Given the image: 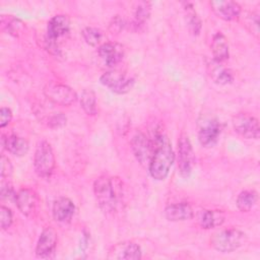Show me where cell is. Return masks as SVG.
<instances>
[{
  "label": "cell",
  "instance_id": "cell-14",
  "mask_svg": "<svg viewBox=\"0 0 260 260\" xmlns=\"http://www.w3.org/2000/svg\"><path fill=\"white\" fill-rule=\"evenodd\" d=\"M99 56L109 67H115L124 58V47L118 43H105L99 47Z\"/></svg>",
  "mask_w": 260,
  "mask_h": 260
},
{
  "label": "cell",
  "instance_id": "cell-4",
  "mask_svg": "<svg viewBox=\"0 0 260 260\" xmlns=\"http://www.w3.org/2000/svg\"><path fill=\"white\" fill-rule=\"evenodd\" d=\"M34 168L40 178H49L55 169V155L51 144L42 140L38 143L34 155Z\"/></svg>",
  "mask_w": 260,
  "mask_h": 260
},
{
  "label": "cell",
  "instance_id": "cell-24",
  "mask_svg": "<svg viewBox=\"0 0 260 260\" xmlns=\"http://www.w3.org/2000/svg\"><path fill=\"white\" fill-rule=\"evenodd\" d=\"M257 201H258V194L256 191L245 190L238 195L236 204H237V207L242 212H248L256 205Z\"/></svg>",
  "mask_w": 260,
  "mask_h": 260
},
{
  "label": "cell",
  "instance_id": "cell-5",
  "mask_svg": "<svg viewBox=\"0 0 260 260\" xmlns=\"http://www.w3.org/2000/svg\"><path fill=\"white\" fill-rule=\"evenodd\" d=\"M70 30V20L65 14H57L53 16L47 25V48L52 54L59 55L60 50L57 45V40L67 35Z\"/></svg>",
  "mask_w": 260,
  "mask_h": 260
},
{
  "label": "cell",
  "instance_id": "cell-25",
  "mask_svg": "<svg viewBox=\"0 0 260 260\" xmlns=\"http://www.w3.org/2000/svg\"><path fill=\"white\" fill-rule=\"evenodd\" d=\"M80 106L88 116H94L98 113L96 96L92 89H83L80 95Z\"/></svg>",
  "mask_w": 260,
  "mask_h": 260
},
{
  "label": "cell",
  "instance_id": "cell-10",
  "mask_svg": "<svg viewBox=\"0 0 260 260\" xmlns=\"http://www.w3.org/2000/svg\"><path fill=\"white\" fill-rule=\"evenodd\" d=\"M221 131L222 125L217 119H204L198 127V140L203 147H212L217 143Z\"/></svg>",
  "mask_w": 260,
  "mask_h": 260
},
{
  "label": "cell",
  "instance_id": "cell-12",
  "mask_svg": "<svg viewBox=\"0 0 260 260\" xmlns=\"http://www.w3.org/2000/svg\"><path fill=\"white\" fill-rule=\"evenodd\" d=\"M57 232L52 226H47L41 233L36 246V256L42 259H51L55 256L57 247Z\"/></svg>",
  "mask_w": 260,
  "mask_h": 260
},
{
  "label": "cell",
  "instance_id": "cell-13",
  "mask_svg": "<svg viewBox=\"0 0 260 260\" xmlns=\"http://www.w3.org/2000/svg\"><path fill=\"white\" fill-rule=\"evenodd\" d=\"M142 257V252L138 244L127 241L113 246L108 254L109 259L118 260H138Z\"/></svg>",
  "mask_w": 260,
  "mask_h": 260
},
{
  "label": "cell",
  "instance_id": "cell-21",
  "mask_svg": "<svg viewBox=\"0 0 260 260\" xmlns=\"http://www.w3.org/2000/svg\"><path fill=\"white\" fill-rule=\"evenodd\" d=\"M208 74L215 83L220 85L230 84L234 80L233 72L214 60L208 64Z\"/></svg>",
  "mask_w": 260,
  "mask_h": 260
},
{
  "label": "cell",
  "instance_id": "cell-29",
  "mask_svg": "<svg viewBox=\"0 0 260 260\" xmlns=\"http://www.w3.org/2000/svg\"><path fill=\"white\" fill-rule=\"evenodd\" d=\"M13 217H12V212L11 210L6 207V206H1L0 207V223H1V229L2 230H7L10 228L12 223Z\"/></svg>",
  "mask_w": 260,
  "mask_h": 260
},
{
  "label": "cell",
  "instance_id": "cell-15",
  "mask_svg": "<svg viewBox=\"0 0 260 260\" xmlns=\"http://www.w3.org/2000/svg\"><path fill=\"white\" fill-rule=\"evenodd\" d=\"M213 12L221 19L226 21L236 20L240 17L242 9L239 3L232 0H216L209 2Z\"/></svg>",
  "mask_w": 260,
  "mask_h": 260
},
{
  "label": "cell",
  "instance_id": "cell-30",
  "mask_svg": "<svg viewBox=\"0 0 260 260\" xmlns=\"http://www.w3.org/2000/svg\"><path fill=\"white\" fill-rule=\"evenodd\" d=\"M3 26H5L7 28L8 34H10L12 36H16L17 32L23 27V22L17 18L8 17L7 23L3 24Z\"/></svg>",
  "mask_w": 260,
  "mask_h": 260
},
{
  "label": "cell",
  "instance_id": "cell-20",
  "mask_svg": "<svg viewBox=\"0 0 260 260\" xmlns=\"http://www.w3.org/2000/svg\"><path fill=\"white\" fill-rule=\"evenodd\" d=\"M197 220L202 229L210 230L219 226L224 221V215L221 211L203 209L197 214Z\"/></svg>",
  "mask_w": 260,
  "mask_h": 260
},
{
  "label": "cell",
  "instance_id": "cell-31",
  "mask_svg": "<svg viewBox=\"0 0 260 260\" xmlns=\"http://www.w3.org/2000/svg\"><path fill=\"white\" fill-rule=\"evenodd\" d=\"M0 164H1V179H9L13 170L9 158L6 157L4 154H2Z\"/></svg>",
  "mask_w": 260,
  "mask_h": 260
},
{
  "label": "cell",
  "instance_id": "cell-23",
  "mask_svg": "<svg viewBox=\"0 0 260 260\" xmlns=\"http://www.w3.org/2000/svg\"><path fill=\"white\" fill-rule=\"evenodd\" d=\"M183 9H184V15H185V21L188 26V29L191 35L198 36L200 34L202 23L201 19L198 16L194 6L190 2H183Z\"/></svg>",
  "mask_w": 260,
  "mask_h": 260
},
{
  "label": "cell",
  "instance_id": "cell-27",
  "mask_svg": "<svg viewBox=\"0 0 260 260\" xmlns=\"http://www.w3.org/2000/svg\"><path fill=\"white\" fill-rule=\"evenodd\" d=\"M82 38L85 41V43L91 47H95L98 46L103 38V34L99 28L95 27H91V26H87L84 27L81 31Z\"/></svg>",
  "mask_w": 260,
  "mask_h": 260
},
{
  "label": "cell",
  "instance_id": "cell-7",
  "mask_svg": "<svg viewBox=\"0 0 260 260\" xmlns=\"http://www.w3.org/2000/svg\"><path fill=\"white\" fill-rule=\"evenodd\" d=\"M100 81L103 85L110 88L113 92L119 94H123L130 91L135 83V79L133 77L127 75L125 72L117 70L105 72L101 76Z\"/></svg>",
  "mask_w": 260,
  "mask_h": 260
},
{
  "label": "cell",
  "instance_id": "cell-6",
  "mask_svg": "<svg viewBox=\"0 0 260 260\" xmlns=\"http://www.w3.org/2000/svg\"><path fill=\"white\" fill-rule=\"evenodd\" d=\"M195 165V154L189 136L182 132L178 140V169L180 175L188 178Z\"/></svg>",
  "mask_w": 260,
  "mask_h": 260
},
{
  "label": "cell",
  "instance_id": "cell-26",
  "mask_svg": "<svg viewBox=\"0 0 260 260\" xmlns=\"http://www.w3.org/2000/svg\"><path fill=\"white\" fill-rule=\"evenodd\" d=\"M150 11H151V5L149 2H140L135 9L134 25L136 27L143 25L145 21L149 18Z\"/></svg>",
  "mask_w": 260,
  "mask_h": 260
},
{
  "label": "cell",
  "instance_id": "cell-18",
  "mask_svg": "<svg viewBox=\"0 0 260 260\" xmlns=\"http://www.w3.org/2000/svg\"><path fill=\"white\" fill-rule=\"evenodd\" d=\"M165 216L170 221L189 220L194 216L191 205L187 202L170 204L165 209Z\"/></svg>",
  "mask_w": 260,
  "mask_h": 260
},
{
  "label": "cell",
  "instance_id": "cell-32",
  "mask_svg": "<svg viewBox=\"0 0 260 260\" xmlns=\"http://www.w3.org/2000/svg\"><path fill=\"white\" fill-rule=\"evenodd\" d=\"M66 124V117L62 113H56L55 115L51 116V118L48 120V125L53 128L61 127Z\"/></svg>",
  "mask_w": 260,
  "mask_h": 260
},
{
  "label": "cell",
  "instance_id": "cell-16",
  "mask_svg": "<svg viewBox=\"0 0 260 260\" xmlns=\"http://www.w3.org/2000/svg\"><path fill=\"white\" fill-rule=\"evenodd\" d=\"M14 200L19 211L22 214L28 216L35 211L37 207L38 195L32 189L22 188L15 193Z\"/></svg>",
  "mask_w": 260,
  "mask_h": 260
},
{
  "label": "cell",
  "instance_id": "cell-28",
  "mask_svg": "<svg viewBox=\"0 0 260 260\" xmlns=\"http://www.w3.org/2000/svg\"><path fill=\"white\" fill-rule=\"evenodd\" d=\"M245 25L247 28L253 34L256 38L259 36V19H258V14L252 12L247 15L245 18Z\"/></svg>",
  "mask_w": 260,
  "mask_h": 260
},
{
  "label": "cell",
  "instance_id": "cell-1",
  "mask_svg": "<svg viewBox=\"0 0 260 260\" xmlns=\"http://www.w3.org/2000/svg\"><path fill=\"white\" fill-rule=\"evenodd\" d=\"M150 139L153 143L154 150L148 165V171L154 180L162 181L171 171L175 160V153L169 138L162 132L156 131Z\"/></svg>",
  "mask_w": 260,
  "mask_h": 260
},
{
  "label": "cell",
  "instance_id": "cell-35",
  "mask_svg": "<svg viewBox=\"0 0 260 260\" xmlns=\"http://www.w3.org/2000/svg\"><path fill=\"white\" fill-rule=\"evenodd\" d=\"M0 194H1V197H2V198L15 197V193H14V191H13L12 185L8 182V180L5 181V179H2Z\"/></svg>",
  "mask_w": 260,
  "mask_h": 260
},
{
  "label": "cell",
  "instance_id": "cell-8",
  "mask_svg": "<svg viewBox=\"0 0 260 260\" xmlns=\"http://www.w3.org/2000/svg\"><path fill=\"white\" fill-rule=\"evenodd\" d=\"M234 130L246 139H258L260 127L258 119L247 113H239L232 119Z\"/></svg>",
  "mask_w": 260,
  "mask_h": 260
},
{
  "label": "cell",
  "instance_id": "cell-34",
  "mask_svg": "<svg viewBox=\"0 0 260 260\" xmlns=\"http://www.w3.org/2000/svg\"><path fill=\"white\" fill-rule=\"evenodd\" d=\"M12 119V112L9 108L2 107L0 109V127L4 128L7 126Z\"/></svg>",
  "mask_w": 260,
  "mask_h": 260
},
{
  "label": "cell",
  "instance_id": "cell-22",
  "mask_svg": "<svg viewBox=\"0 0 260 260\" xmlns=\"http://www.w3.org/2000/svg\"><path fill=\"white\" fill-rule=\"evenodd\" d=\"M3 144L6 150L15 156L25 155L29 148L27 140L17 135H9L3 138Z\"/></svg>",
  "mask_w": 260,
  "mask_h": 260
},
{
  "label": "cell",
  "instance_id": "cell-3",
  "mask_svg": "<svg viewBox=\"0 0 260 260\" xmlns=\"http://www.w3.org/2000/svg\"><path fill=\"white\" fill-rule=\"evenodd\" d=\"M246 239V234L242 231L229 229L215 233L210 239V244L213 249L220 253H232L242 247Z\"/></svg>",
  "mask_w": 260,
  "mask_h": 260
},
{
  "label": "cell",
  "instance_id": "cell-11",
  "mask_svg": "<svg viewBox=\"0 0 260 260\" xmlns=\"http://www.w3.org/2000/svg\"><path fill=\"white\" fill-rule=\"evenodd\" d=\"M131 148L138 162L141 166L148 168L154 150L151 139L142 132H136L131 139Z\"/></svg>",
  "mask_w": 260,
  "mask_h": 260
},
{
  "label": "cell",
  "instance_id": "cell-2",
  "mask_svg": "<svg viewBox=\"0 0 260 260\" xmlns=\"http://www.w3.org/2000/svg\"><path fill=\"white\" fill-rule=\"evenodd\" d=\"M93 192L100 208L105 213H113L117 210L121 194V183L117 178L102 175L93 183Z\"/></svg>",
  "mask_w": 260,
  "mask_h": 260
},
{
  "label": "cell",
  "instance_id": "cell-33",
  "mask_svg": "<svg viewBox=\"0 0 260 260\" xmlns=\"http://www.w3.org/2000/svg\"><path fill=\"white\" fill-rule=\"evenodd\" d=\"M124 26H125L124 19L119 15H116L110 22L109 28L112 34H117V32H120L124 28Z\"/></svg>",
  "mask_w": 260,
  "mask_h": 260
},
{
  "label": "cell",
  "instance_id": "cell-17",
  "mask_svg": "<svg viewBox=\"0 0 260 260\" xmlns=\"http://www.w3.org/2000/svg\"><path fill=\"white\" fill-rule=\"evenodd\" d=\"M75 212V205L67 197H60L53 204V216L59 222H68Z\"/></svg>",
  "mask_w": 260,
  "mask_h": 260
},
{
  "label": "cell",
  "instance_id": "cell-9",
  "mask_svg": "<svg viewBox=\"0 0 260 260\" xmlns=\"http://www.w3.org/2000/svg\"><path fill=\"white\" fill-rule=\"evenodd\" d=\"M44 93L49 101L59 106H70L77 100L76 92L62 83H48L44 88Z\"/></svg>",
  "mask_w": 260,
  "mask_h": 260
},
{
  "label": "cell",
  "instance_id": "cell-19",
  "mask_svg": "<svg viewBox=\"0 0 260 260\" xmlns=\"http://www.w3.org/2000/svg\"><path fill=\"white\" fill-rule=\"evenodd\" d=\"M211 52L213 56V60L218 63H222L229 59L230 56V48L229 42L224 35L221 32H216L211 42Z\"/></svg>",
  "mask_w": 260,
  "mask_h": 260
}]
</instances>
